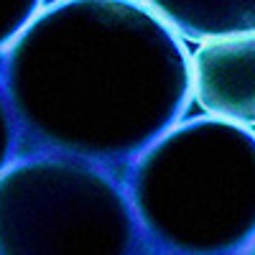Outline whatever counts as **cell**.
I'll return each mask as SVG.
<instances>
[{"label":"cell","instance_id":"cell-4","mask_svg":"<svg viewBox=\"0 0 255 255\" xmlns=\"http://www.w3.org/2000/svg\"><path fill=\"white\" fill-rule=\"evenodd\" d=\"M191 95L207 118L255 125V36L199 44L191 54Z\"/></svg>","mask_w":255,"mask_h":255},{"label":"cell","instance_id":"cell-1","mask_svg":"<svg viewBox=\"0 0 255 255\" xmlns=\"http://www.w3.org/2000/svg\"><path fill=\"white\" fill-rule=\"evenodd\" d=\"M20 156H64L123 179L179 125L191 56L148 3H46L0 59Z\"/></svg>","mask_w":255,"mask_h":255},{"label":"cell","instance_id":"cell-7","mask_svg":"<svg viewBox=\"0 0 255 255\" xmlns=\"http://www.w3.org/2000/svg\"><path fill=\"white\" fill-rule=\"evenodd\" d=\"M20 158V138H18V125L10 110V102L5 95V87L0 82V176Z\"/></svg>","mask_w":255,"mask_h":255},{"label":"cell","instance_id":"cell-8","mask_svg":"<svg viewBox=\"0 0 255 255\" xmlns=\"http://www.w3.org/2000/svg\"><path fill=\"white\" fill-rule=\"evenodd\" d=\"M243 255H255V245H253V248H250L248 253H243Z\"/></svg>","mask_w":255,"mask_h":255},{"label":"cell","instance_id":"cell-5","mask_svg":"<svg viewBox=\"0 0 255 255\" xmlns=\"http://www.w3.org/2000/svg\"><path fill=\"white\" fill-rule=\"evenodd\" d=\"M148 8L181 38L202 44L255 36V0H153Z\"/></svg>","mask_w":255,"mask_h":255},{"label":"cell","instance_id":"cell-2","mask_svg":"<svg viewBox=\"0 0 255 255\" xmlns=\"http://www.w3.org/2000/svg\"><path fill=\"white\" fill-rule=\"evenodd\" d=\"M148 250L243 255L255 245V133L215 118L179 123L123 174Z\"/></svg>","mask_w":255,"mask_h":255},{"label":"cell","instance_id":"cell-3","mask_svg":"<svg viewBox=\"0 0 255 255\" xmlns=\"http://www.w3.org/2000/svg\"><path fill=\"white\" fill-rule=\"evenodd\" d=\"M120 176L64 156H20L0 176V255H145Z\"/></svg>","mask_w":255,"mask_h":255},{"label":"cell","instance_id":"cell-9","mask_svg":"<svg viewBox=\"0 0 255 255\" xmlns=\"http://www.w3.org/2000/svg\"><path fill=\"white\" fill-rule=\"evenodd\" d=\"M145 255H158V253H151V250H148V253H145Z\"/></svg>","mask_w":255,"mask_h":255},{"label":"cell","instance_id":"cell-6","mask_svg":"<svg viewBox=\"0 0 255 255\" xmlns=\"http://www.w3.org/2000/svg\"><path fill=\"white\" fill-rule=\"evenodd\" d=\"M44 0H0V59L44 13Z\"/></svg>","mask_w":255,"mask_h":255}]
</instances>
